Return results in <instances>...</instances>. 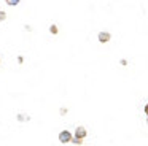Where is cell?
Returning <instances> with one entry per match:
<instances>
[{
	"label": "cell",
	"mask_w": 148,
	"mask_h": 146,
	"mask_svg": "<svg viewBox=\"0 0 148 146\" xmlns=\"http://www.w3.org/2000/svg\"><path fill=\"white\" fill-rule=\"evenodd\" d=\"M72 143H75V145H81V143H83V140H80V138H77V136H73V138H72Z\"/></svg>",
	"instance_id": "obj_5"
},
{
	"label": "cell",
	"mask_w": 148,
	"mask_h": 146,
	"mask_svg": "<svg viewBox=\"0 0 148 146\" xmlns=\"http://www.w3.org/2000/svg\"><path fill=\"white\" fill-rule=\"evenodd\" d=\"M72 138H73V136H72V133L69 132V130H62V132L59 133V141L61 143H70Z\"/></svg>",
	"instance_id": "obj_1"
},
{
	"label": "cell",
	"mask_w": 148,
	"mask_h": 146,
	"mask_svg": "<svg viewBox=\"0 0 148 146\" xmlns=\"http://www.w3.org/2000/svg\"><path fill=\"white\" fill-rule=\"evenodd\" d=\"M5 19H7V13H5V11H0V22L5 21Z\"/></svg>",
	"instance_id": "obj_6"
},
{
	"label": "cell",
	"mask_w": 148,
	"mask_h": 146,
	"mask_svg": "<svg viewBox=\"0 0 148 146\" xmlns=\"http://www.w3.org/2000/svg\"><path fill=\"white\" fill-rule=\"evenodd\" d=\"M110 38H112V35H110L108 32H100L99 33V41L100 43H107V41H110Z\"/></svg>",
	"instance_id": "obj_3"
},
{
	"label": "cell",
	"mask_w": 148,
	"mask_h": 146,
	"mask_svg": "<svg viewBox=\"0 0 148 146\" xmlns=\"http://www.w3.org/2000/svg\"><path fill=\"white\" fill-rule=\"evenodd\" d=\"M88 135V132H86V129H84V127H77V130H75V136H77V138H80V140H83L84 136Z\"/></svg>",
	"instance_id": "obj_2"
},
{
	"label": "cell",
	"mask_w": 148,
	"mask_h": 146,
	"mask_svg": "<svg viewBox=\"0 0 148 146\" xmlns=\"http://www.w3.org/2000/svg\"><path fill=\"white\" fill-rule=\"evenodd\" d=\"M51 32H53V33H58V29H56V25H51Z\"/></svg>",
	"instance_id": "obj_7"
},
{
	"label": "cell",
	"mask_w": 148,
	"mask_h": 146,
	"mask_svg": "<svg viewBox=\"0 0 148 146\" xmlns=\"http://www.w3.org/2000/svg\"><path fill=\"white\" fill-rule=\"evenodd\" d=\"M7 2V5H10V6H14V5H18V3L21 2V0H5Z\"/></svg>",
	"instance_id": "obj_4"
},
{
	"label": "cell",
	"mask_w": 148,
	"mask_h": 146,
	"mask_svg": "<svg viewBox=\"0 0 148 146\" xmlns=\"http://www.w3.org/2000/svg\"><path fill=\"white\" fill-rule=\"evenodd\" d=\"M145 114H147V116H148V103L145 105Z\"/></svg>",
	"instance_id": "obj_8"
}]
</instances>
